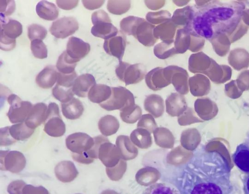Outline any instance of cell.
Masks as SVG:
<instances>
[{
	"mask_svg": "<svg viewBox=\"0 0 249 194\" xmlns=\"http://www.w3.org/2000/svg\"><path fill=\"white\" fill-rule=\"evenodd\" d=\"M201 160L189 194H237L230 165L222 154L208 152Z\"/></svg>",
	"mask_w": 249,
	"mask_h": 194,
	"instance_id": "6da1fadb",
	"label": "cell"
},
{
	"mask_svg": "<svg viewBox=\"0 0 249 194\" xmlns=\"http://www.w3.org/2000/svg\"><path fill=\"white\" fill-rule=\"evenodd\" d=\"M95 84V78L91 74H84L75 79L72 87V92L79 97H85L90 88Z\"/></svg>",
	"mask_w": 249,
	"mask_h": 194,
	"instance_id": "e0dca14e",
	"label": "cell"
},
{
	"mask_svg": "<svg viewBox=\"0 0 249 194\" xmlns=\"http://www.w3.org/2000/svg\"><path fill=\"white\" fill-rule=\"evenodd\" d=\"M243 191L244 194H249V174L243 180Z\"/></svg>",
	"mask_w": 249,
	"mask_h": 194,
	"instance_id": "c3c4849f",
	"label": "cell"
},
{
	"mask_svg": "<svg viewBox=\"0 0 249 194\" xmlns=\"http://www.w3.org/2000/svg\"><path fill=\"white\" fill-rule=\"evenodd\" d=\"M47 110L48 107L44 103L39 102L34 105L24 122L26 125L33 129H36L44 123Z\"/></svg>",
	"mask_w": 249,
	"mask_h": 194,
	"instance_id": "4fadbf2b",
	"label": "cell"
},
{
	"mask_svg": "<svg viewBox=\"0 0 249 194\" xmlns=\"http://www.w3.org/2000/svg\"><path fill=\"white\" fill-rule=\"evenodd\" d=\"M67 148L71 152L72 159L83 164H90L93 161L89 159L87 154L93 147L94 138L83 132H75L67 136L65 140Z\"/></svg>",
	"mask_w": 249,
	"mask_h": 194,
	"instance_id": "3957f363",
	"label": "cell"
},
{
	"mask_svg": "<svg viewBox=\"0 0 249 194\" xmlns=\"http://www.w3.org/2000/svg\"><path fill=\"white\" fill-rule=\"evenodd\" d=\"M202 39L193 30L191 33V41L189 49L192 52L198 51L202 46Z\"/></svg>",
	"mask_w": 249,
	"mask_h": 194,
	"instance_id": "b9f144b4",
	"label": "cell"
},
{
	"mask_svg": "<svg viewBox=\"0 0 249 194\" xmlns=\"http://www.w3.org/2000/svg\"><path fill=\"white\" fill-rule=\"evenodd\" d=\"M144 105L147 110L152 112H160L163 109V99L160 96L157 95L148 96L145 99Z\"/></svg>",
	"mask_w": 249,
	"mask_h": 194,
	"instance_id": "d590c367",
	"label": "cell"
},
{
	"mask_svg": "<svg viewBox=\"0 0 249 194\" xmlns=\"http://www.w3.org/2000/svg\"><path fill=\"white\" fill-rule=\"evenodd\" d=\"M52 94L54 98L61 103L70 101L73 98L74 95L72 88H67L57 84L53 88Z\"/></svg>",
	"mask_w": 249,
	"mask_h": 194,
	"instance_id": "836d02e7",
	"label": "cell"
},
{
	"mask_svg": "<svg viewBox=\"0 0 249 194\" xmlns=\"http://www.w3.org/2000/svg\"><path fill=\"white\" fill-rule=\"evenodd\" d=\"M47 34V30L40 25L32 24L28 27V36L31 41L36 39L43 40Z\"/></svg>",
	"mask_w": 249,
	"mask_h": 194,
	"instance_id": "8d00e7d4",
	"label": "cell"
},
{
	"mask_svg": "<svg viewBox=\"0 0 249 194\" xmlns=\"http://www.w3.org/2000/svg\"><path fill=\"white\" fill-rule=\"evenodd\" d=\"M131 7L130 0H109L107 1V8L111 14L121 15L127 12Z\"/></svg>",
	"mask_w": 249,
	"mask_h": 194,
	"instance_id": "4dcf8cb0",
	"label": "cell"
},
{
	"mask_svg": "<svg viewBox=\"0 0 249 194\" xmlns=\"http://www.w3.org/2000/svg\"><path fill=\"white\" fill-rule=\"evenodd\" d=\"M16 9L14 0H0V12L1 16L6 17L12 14Z\"/></svg>",
	"mask_w": 249,
	"mask_h": 194,
	"instance_id": "ab89813d",
	"label": "cell"
},
{
	"mask_svg": "<svg viewBox=\"0 0 249 194\" xmlns=\"http://www.w3.org/2000/svg\"><path fill=\"white\" fill-rule=\"evenodd\" d=\"M155 55L160 59H165L177 54L172 42H162L157 44L154 48Z\"/></svg>",
	"mask_w": 249,
	"mask_h": 194,
	"instance_id": "f546056e",
	"label": "cell"
},
{
	"mask_svg": "<svg viewBox=\"0 0 249 194\" xmlns=\"http://www.w3.org/2000/svg\"><path fill=\"white\" fill-rule=\"evenodd\" d=\"M44 124V131L50 136L58 137L65 134L66 126L60 115L59 107L56 103H49Z\"/></svg>",
	"mask_w": 249,
	"mask_h": 194,
	"instance_id": "5b68a950",
	"label": "cell"
},
{
	"mask_svg": "<svg viewBox=\"0 0 249 194\" xmlns=\"http://www.w3.org/2000/svg\"><path fill=\"white\" fill-rule=\"evenodd\" d=\"M7 101L10 107L7 115L10 122L16 124L25 122L33 107L32 104L28 101H22L14 94L8 96Z\"/></svg>",
	"mask_w": 249,
	"mask_h": 194,
	"instance_id": "8992f818",
	"label": "cell"
},
{
	"mask_svg": "<svg viewBox=\"0 0 249 194\" xmlns=\"http://www.w3.org/2000/svg\"><path fill=\"white\" fill-rule=\"evenodd\" d=\"M54 173L58 179L63 182H69L74 180L78 175L74 163L70 161H63L56 164Z\"/></svg>",
	"mask_w": 249,
	"mask_h": 194,
	"instance_id": "2e32d148",
	"label": "cell"
},
{
	"mask_svg": "<svg viewBox=\"0 0 249 194\" xmlns=\"http://www.w3.org/2000/svg\"><path fill=\"white\" fill-rule=\"evenodd\" d=\"M91 21L93 24L99 21H111L108 14L103 10H100L93 13L91 15Z\"/></svg>",
	"mask_w": 249,
	"mask_h": 194,
	"instance_id": "ee69618b",
	"label": "cell"
},
{
	"mask_svg": "<svg viewBox=\"0 0 249 194\" xmlns=\"http://www.w3.org/2000/svg\"><path fill=\"white\" fill-rule=\"evenodd\" d=\"M22 32V26L17 20L0 16V34L11 39H16Z\"/></svg>",
	"mask_w": 249,
	"mask_h": 194,
	"instance_id": "ac0fdd59",
	"label": "cell"
},
{
	"mask_svg": "<svg viewBox=\"0 0 249 194\" xmlns=\"http://www.w3.org/2000/svg\"><path fill=\"white\" fill-rule=\"evenodd\" d=\"M146 6L150 9L157 10L162 7L165 3L164 0H150L144 1Z\"/></svg>",
	"mask_w": 249,
	"mask_h": 194,
	"instance_id": "7dc6e473",
	"label": "cell"
},
{
	"mask_svg": "<svg viewBox=\"0 0 249 194\" xmlns=\"http://www.w3.org/2000/svg\"><path fill=\"white\" fill-rule=\"evenodd\" d=\"M177 28V26L170 19L156 26L154 35L156 39H160L162 42H172L174 41Z\"/></svg>",
	"mask_w": 249,
	"mask_h": 194,
	"instance_id": "ffe728a7",
	"label": "cell"
},
{
	"mask_svg": "<svg viewBox=\"0 0 249 194\" xmlns=\"http://www.w3.org/2000/svg\"><path fill=\"white\" fill-rule=\"evenodd\" d=\"M36 12L40 18L47 20H53L57 18L59 15L55 5L46 0L38 2L36 6Z\"/></svg>",
	"mask_w": 249,
	"mask_h": 194,
	"instance_id": "d4e9b609",
	"label": "cell"
},
{
	"mask_svg": "<svg viewBox=\"0 0 249 194\" xmlns=\"http://www.w3.org/2000/svg\"><path fill=\"white\" fill-rule=\"evenodd\" d=\"M144 78L147 86L153 91L160 90L170 84L164 76V68L161 67L152 69Z\"/></svg>",
	"mask_w": 249,
	"mask_h": 194,
	"instance_id": "9a60e30c",
	"label": "cell"
},
{
	"mask_svg": "<svg viewBox=\"0 0 249 194\" xmlns=\"http://www.w3.org/2000/svg\"><path fill=\"white\" fill-rule=\"evenodd\" d=\"M8 128L9 126L1 128L0 129V146H10L16 142V141L12 139L10 136Z\"/></svg>",
	"mask_w": 249,
	"mask_h": 194,
	"instance_id": "60d3db41",
	"label": "cell"
},
{
	"mask_svg": "<svg viewBox=\"0 0 249 194\" xmlns=\"http://www.w3.org/2000/svg\"><path fill=\"white\" fill-rule=\"evenodd\" d=\"M77 76L75 71L71 74L58 72L56 84L67 88H72Z\"/></svg>",
	"mask_w": 249,
	"mask_h": 194,
	"instance_id": "f35d334b",
	"label": "cell"
},
{
	"mask_svg": "<svg viewBox=\"0 0 249 194\" xmlns=\"http://www.w3.org/2000/svg\"><path fill=\"white\" fill-rule=\"evenodd\" d=\"M30 48L33 55L36 58L43 59L47 57L48 50L46 46L41 40L31 41Z\"/></svg>",
	"mask_w": 249,
	"mask_h": 194,
	"instance_id": "74e56055",
	"label": "cell"
},
{
	"mask_svg": "<svg viewBox=\"0 0 249 194\" xmlns=\"http://www.w3.org/2000/svg\"><path fill=\"white\" fill-rule=\"evenodd\" d=\"M192 30L185 28L177 30L174 41V47L177 54L184 53L189 49Z\"/></svg>",
	"mask_w": 249,
	"mask_h": 194,
	"instance_id": "484cf974",
	"label": "cell"
},
{
	"mask_svg": "<svg viewBox=\"0 0 249 194\" xmlns=\"http://www.w3.org/2000/svg\"><path fill=\"white\" fill-rule=\"evenodd\" d=\"M164 76L176 91L186 94L189 91V75L187 71L177 65H169L164 68Z\"/></svg>",
	"mask_w": 249,
	"mask_h": 194,
	"instance_id": "ba28073f",
	"label": "cell"
},
{
	"mask_svg": "<svg viewBox=\"0 0 249 194\" xmlns=\"http://www.w3.org/2000/svg\"><path fill=\"white\" fill-rule=\"evenodd\" d=\"M77 61L70 57L64 51L58 57L56 67L60 73L71 74L74 72Z\"/></svg>",
	"mask_w": 249,
	"mask_h": 194,
	"instance_id": "83f0119b",
	"label": "cell"
},
{
	"mask_svg": "<svg viewBox=\"0 0 249 194\" xmlns=\"http://www.w3.org/2000/svg\"><path fill=\"white\" fill-rule=\"evenodd\" d=\"M79 0H56L57 6L61 9L69 10L74 8L78 5Z\"/></svg>",
	"mask_w": 249,
	"mask_h": 194,
	"instance_id": "f6af8a7d",
	"label": "cell"
},
{
	"mask_svg": "<svg viewBox=\"0 0 249 194\" xmlns=\"http://www.w3.org/2000/svg\"><path fill=\"white\" fill-rule=\"evenodd\" d=\"M0 169L13 173H18L25 168L26 160L24 155L16 150H0Z\"/></svg>",
	"mask_w": 249,
	"mask_h": 194,
	"instance_id": "52a82bcc",
	"label": "cell"
},
{
	"mask_svg": "<svg viewBox=\"0 0 249 194\" xmlns=\"http://www.w3.org/2000/svg\"><path fill=\"white\" fill-rule=\"evenodd\" d=\"M10 136L15 141H23L30 137L35 129L29 128L25 122L19 123L9 126Z\"/></svg>",
	"mask_w": 249,
	"mask_h": 194,
	"instance_id": "4316f807",
	"label": "cell"
},
{
	"mask_svg": "<svg viewBox=\"0 0 249 194\" xmlns=\"http://www.w3.org/2000/svg\"><path fill=\"white\" fill-rule=\"evenodd\" d=\"M84 6L89 10H94L100 8L102 6L105 0H83L82 1Z\"/></svg>",
	"mask_w": 249,
	"mask_h": 194,
	"instance_id": "bcb514c9",
	"label": "cell"
},
{
	"mask_svg": "<svg viewBox=\"0 0 249 194\" xmlns=\"http://www.w3.org/2000/svg\"><path fill=\"white\" fill-rule=\"evenodd\" d=\"M167 108L170 111L182 110L186 106L184 97L178 93H172L166 99Z\"/></svg>",
	"mask_w": 249,
	"mask_h": 194,
	"instance_id": "d6a6232c",
	"label": "cell"
},
{
	"mask_svg": "<svg viewBox=\"0 0 249 194\" xmlns=\"http://www.w3.org/2000/svg\"><path fill=\"white\" fill-rule=\"evenodd\" d=\"M126 46L125 37L123 33L105 40L104 43L105 51L109 55L116 57L122 62Z\"/></svg>",
	"mask_w": 249,
	"mask_h": 194,
	"instance_id": "7c38bea8",
	"label": "cell"
},
{
	"mask_svg": "<svg viewBox=\"0 0 249 194\" xmlns=\"http://www.w3.org/2000/svg\"><path fill=\"white\" fill-rule=\"evenodd\" d=\"M91 32L94 36L105 40L114 37L119 33L118 30L111 21H102L93 24Z\"/></svg>",
	"mask_w": 249,
	"mask_h": 194,
	"instance_id": "44dd1931",
	"label": "cell"
},
{
	"mask_svg": "<svg viewBox=\"0 0 249 194\" xmlns=\"http://www.w3.org/2000/svg\"><path fill=\"white\" fill-rule=\"evenodd\" d=\"M111 93V87L105 84H96L89 90L88 97L91 102L101 104L108 99Z\"/></svg>",
	"mask_w": 249,
	"mask_h": 194,
	"instance_id": "cb8c5ba5",
	"label": "cell"
},
{
	"mask_svg": "<svg viewBox=\"0 0 249 194\" xmlns=\"http://www.w3.org/2000/svg\"><path fill=\"white\" fill-rule=\"evenodd\" d=\"M189 86L191 93L196 96L208 86V82L205 77L197 74L189 78Z\"/></svg>",
	"mask_w": 249,
	"mask_h": 194,
	"instance_id": "1f68e13d",
	"label": "cell"
},
{
	"mask_svg": "<svg viewBox=\"0 0 249 194\" xmlns=\"http://www.w3.org/2000/svg\"><path fill=\"white\" fill-rule=\"evenodd\" d=\"M195 14V11L193 7L187 6L176 10L171 19L177 27L192 30Z\"/></svg>",
	"mask_w": 249,
	"mask_h": 194,
	"instance_id": "5bb4252c",
	"label": "cell"
},
{
	"mask_svg": "<svg viewBox=\"0 0 249 194\" xmlns=\"http://www.w3.org/2000/svg\"><path fill=\"white\" fill-rule=\"evenodd\" d=\"M173 2L178 6H182L187 4L189 1L188 0H173Z\"/></svg>",
	"mask_w": 249,
	"mask_h": 194,
	"instance_id": "681fc988",
	"label": "cell"
},
{
	"mask_svg": "<svg viewBox=\"0 0 249 194\" xmlns=\"http://www.w3.org/2000/svg\"><path fill=\"white\" fill-rule=\"evenodd\" d=\"M78 28V22L75 18L64 16L53 22L49 30L55 37L64 39L74 33Z\"/></svg>",
	"mask_w": 249,
	"mask_h": 194,
	"instance_id": "9c48e42d",
	"label": "cell"
},
{
	"mask_svg": "<svg viewBox=\"0 0 249 194\" xmlns=\"http://www.w3.org/2000/svg\"><path fill=\"white\" fill-rule=\"evenodd\" d=\"M120 26L123 33L133 35L144 46L151 47L158 40L154 35L155 26L143 18L127 16L120 21Z\"/></svg>",
	"mask_w": 249,
	"mask_h": 194,
	"instance_id": "7a4b0ae2",
	"label": "cell"
},
{
	"mask_svg": "<svg viewBox=\"0 0 249 194\" xmlns=\"http://www.w3.org/2000/svg\"><path fill=\"white\" fill-rule=\"evenodd\" d=\"M236 166L242 172L249 174V146L245 143L239 144L232 156Z\"/></svg>",
	"mask_w": 249,
	"mask_h": 194,
	"instance_id": "d6986e66",
	"label": "cell"
},
{
	"mask_svg": "<svg viewBox=\"0 0 249 194\" xmlns=\"http://www.w3.org/2000/svg\"><path fill=\"white\" fill-rule=\"evenodd\" d=\"M115 73L118 78L128 85L136 84L142 80L145 77L146 70L145 66L140 63L131 65L120 62L116 68Z\"/></svg>",
	"mask_w": 249,
	"mask_h": 194,
	"instance_id": "277c9868",
	"label": "cell"
},
{
	"mask_svg": "<svg viewBox=\"0 0 249 194\" xmlns=\"http://www.w3.org/2000/svg\"><path fill=\"white\" fill-rule=\"evenodd\" d=\"M90 49L89 43L79 38L71 36L67 42L66 51L70 57L79 62L88 55Z\"/></svg>",
	"mask_w": 249,
	"mask_h": 194,
	"instance_id": "8fae6325",
	"label": "cell"
},
{
	"mask_svg": "<svg viewBox=\"0 0 249 194\" xmlns=\"http://www.w3.org/2000/svg\"><path fill=\"white\" fill-rule=\"evenodd\" d=\"M61 105L63 115L70 120H75L80 118L84 110L81 101L75 97L67 102L61 103Z\"/></svg>",
	"mask_w": 249,
	"mask_h": 194,
	"instance_id": "603a6c76",
	"label": "cell"
},
{
	"mask_svg": "<svg viewBox=\"0 0 249 194\" xmlns=\"http://www.w3.org/2000/svg\"><path fill=\"white\" fill-rule=\"evenodd\" d=\"M146 19L153 25L160 24L171 19V14L166 10L149 12L146 14Z\"/></svg>",
	"mask_w": 249,
	"mask_h": 194,
	"instance_id": "e575fe53",
	"label": "cell"
},
{
	"mask_svg": "<svg viewBox=\"0 0 249 194\" xmlns=\"http://www.w3.org/2000/svg\"><path fill=\"white\" fill-rule=\"evenodd\" d=\"M16 44V39H10L0 34V47L1 49L4 51L11 50L15 47Z\"/></svg>",
	"mask_w": 249,
	"mask_h": 194,
	"instance_id": "7bdbcfd3",
	"label": "cell"
},
{
	"mask_svg": "<svg viewBox=\"0 0 249 194\" xmlns=\"http://www.w3.org/2000/svg\"><path fill=\"white\" fill-rule=\"evenodd\" d=\"M142 194H180L178 190L167 183H156L147 187Z\"/></svg>",
	"mask_w": 249,
	"mask_h": 194,
	"instance_id": "f1b7e54d",
	"label": "cell"
},
{
	"mask_svg": "<svg viewBox=\"0 0 249 194\" xmlns=\"http://www.w3.org/2000/svg\"><path fill=\"white\" fill-rule=\"evenodd\" d=\"M111 89L112 93L108 99L100 104L103 108L112 110L118 108L123 102H131L133 100L132 94L126 88L119 86L111 87Z\"/></svg>",
	"mask_w": 249,
	"mask_h": 194,
	"instance_id": "30bf717a",
	"label": "cell"
},
{
	"mask_svg": "<svg viewBox=\"0 0 249 194\" xmlns=\"http://www.w3.org/2000/svg\"><path fill=\"white\" fill-rule=\"evenodd\" d=\"M58 72L53 66L48 65L43 69L36 76V82L43 89H49L53 86L57 80Z\"/></svg>",
	"mask_w": 249,
	"mask_h": 194,
	"instance_id": "7402d4cb",
	"label": "cell"
}]
</instances>
